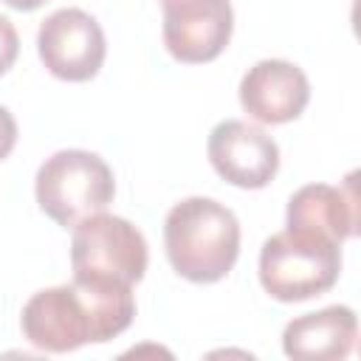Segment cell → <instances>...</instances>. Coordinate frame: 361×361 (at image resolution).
<instances>
[{
	"label": "cell",
	"mask_w": 361,
	"mask_h": 361,
	"mask_svg": "<svg viewBox=\"0 0 361 361\" xmlns=\"http://www.w3.org/2000/svg\"><path fill=\"white\" fill-rule=\"evenodd\" d=\"M135 316L133 285L118 279L73 276L68 285L37 290L20 316L23 336L42 353H71L104 344Z\"/></svg>",
	"instance_id": "1"
},
{
	"label": "cell",
	"mask_w": 361,
	"mask_h": 361,
	"mask_svg": "<svg viewBox=\"0 0 361 361\" xmlns=\"http://www.w3.org/2000/svg\"><path fill=\"white\" fill-rule=\"evenodd\" d=\"M164 245L183 279L217 282L237 262L240 223L228 206L212 197H186L164 220Z\"/></svg>",
	"instance_id": "2"
},
{
	"label": "cell",
	"mask_w": 361,
	"mask_h": 361,
	"mask_svg": "<svg viewBox=\"0 0 361 361\" xmlns=\"http://www.w3.org/2000/svg\"><path fill=\"white\" fill-rule=\"evenodd\" d=\"M341 274V245L324 234L285 228L262 243L259 282L276 302H305L330 290Z\"/></svg>",
	"instance_id": "3"
},
{
	"label": "cell",
	"mask_w": 361,
	"mask_h": 361,
	"mask_svg": "<svg viewBox=\"0 0 361 361\" xmlns=\"http://www.w3.org/2000/svg\"><path fill=\"white\" fill-rule=\"evenodd\" d=\"M39 209L59 223L73 228L87 214L104 212L116 195L113 169L87 149H59L42 161L34 180Z\"/></svg>",
	"instance_id": "4"
},
{
	"label": "cell",
	"mask_w": 361,
	"mask_h": 361,
	"mask_svg": "<svg viewBox=\"0 0 361 361\" xmlns=\"http://www.w3.org/2000/svg\"><path fill=\"white\" fill-rule=\"evenodd\" d=\"M147 240L144 234L118 214H87L73 226L71 265L73 276L118 279L135 285L147 271Z\"/></svg>",
	"instance_id": "5"
},
{
	"label": "cell",
	"mask_w": 361,
	"mask_h": 361,
	"mask_svg": "<svg viewBox=\"0 0 361 361\" xmlns=\"http://www.w3.org/2000/svg\"><path fill=\"white\" fill-rule=\"evenodd\" d=\"M37 51L56 79L87 82L99 73L107 42L96 17L82 8H59L42 20L37 31Z\"/></svg>",
	"instance_id": "6"
},
{
	"label": "cell",
	"mask_w": 361,
	"mask_h": 361,
	"mask_svg": "<svg viewBox=\"0 0 361 361\" xmlns=\"http://www.w3.org/2000/svg\"><path fill=\"white\" fill-rule=\"evenodd\" d=\"M164 45L180 62H209L231 39L234 11L228 0H161Z\"/></svg>",
	"instance_id": "7"
},
{
	"label": "cell",
	"mask_w": 361,
	"mask_h": 361,
	"mask_svg": "<svg viewBox=\"0 0 361 361\" xmlns=\"http://www.w3.org/2000/svg\"><path fill=\"white\" fill-rule=\"evenodd\" d=\"M206 149L214 172L240 189H262L279 169L276 141L262 127L243 118L220 121L209 133Z\"/></svg>",
	"instance_id": "8"
},
{
	"label": "cell",
	"mask_w": 361,
	"mask_h": 361,
	"mask_svg": "<svg viewBox=\"0 0 361 361\" xmlns=\"http://www.w3.org/2000/svg\"><path fill=\"white\" fill-rule=\"evenodd\" d=\"M310 99L305 71L285 59H259L240 79V104L259 124H285L302 116Z\"/></svg>",
	"instance_id": "9"
},
{
	"label": "cell",
	"mask_w": 361,
	"mask_h": 361,
	"mask_svg": "<svg viewBox=\"0 0 361 361\" xmlns=\"http://www.w3.org/2000/svg\"><path fill=\"white\" fill-rule=\"evenodd\" d=\"M288 228L316 231L333 243H344L358 231V192L355 172L344 178L341 186L307 183L288 200Z\"/></svg>",
	"instance_id": "10"
},
{
	"label": "cell",
	"mask_w": 361,
	"mask_h": 361,
	"mask_svg": "<svg viewBox=\"0 0 361 361\" xmlns=\"http://www.w3.org/2000/svg\"><path fill=\"white\" fill-rule=\"evenodd\" d=\"M358 338V319L347 305H330L305 313L285 324L282 350L299 361H336L347 358Z\"/></svg>",
	"instance_id": "11"
},
{
	"label": "cell",
	"mask_w": 361,
	"mask_h": 361,
	"mask_svg": "<svg viewBox=\"0 0 361 361\" xmlns=\"http://www.w3.org/2000/svg\"><path fill=\"white\" fill-rule=\"evenodd\" d=\"M20 54V37H17V28L8 17L0 14V76L14 65Z\"/></svg>",
	"instance_id": "12"
},
{
	"label": "cell",
	"mask_w": 361,
	"mask_h": 361,
	"mask_svg": "<svg viewBox=\"0 0 361 361\" xmlns=\"http://www.w3.org/2000/svg\"><path fill=\"white\" fill-rule=\"evenodd\" d=\"M17 144V121L14 116L0 104V161L8 158V152L14 149Z\"/></svg>",
	"instance_id": "13"
},
{
	"label": "cell",
	"mask_w": 361,
	"mask_h": 361,
	"mask_svg": "<svg viewBox=\"0 0 361 361\" xmlns=\"http://www.w3.org/2000/svg\"><path fill=\"white\" fill-rule=\"evenodd\" d=\"M3 3L11 6V8H17V11H34V8H39L48 0H3Z\"/></svg>",
	"instance_id": "14"
}]
</instances>
